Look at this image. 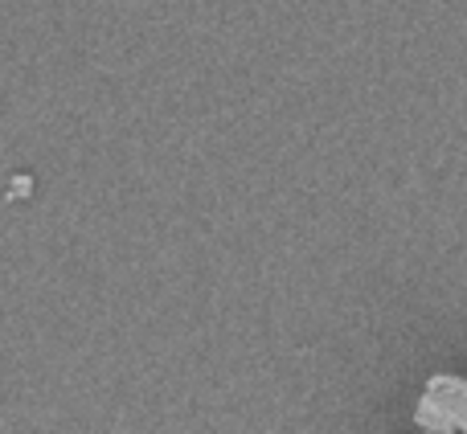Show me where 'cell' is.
<instances>
[]
</instances>
